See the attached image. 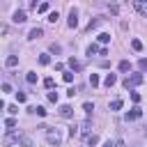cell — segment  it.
I'll return each mask as SVG.
<instances>
[{"mask_svg":"<svg viewBox=\"0 0 147 147\" xmlns=\"http://www.w3.org/2000/svg\"><path fill=\"white\" fill-rule=\"evenodd\" d=\"M80 131H83V133H85V136H87V133H90V119H85V122H83V124H80Z\"/></svg>","mask_w":147,"mask_h":147,"instance_id":"cell-26","label":"cell"},{"mask_svg":"<svg viewBox=\"0 0 147 147\" xmlns=\"http://www.w3.org/2000/svg\"><path fill=\"white\" fill-rule=\"evenodd\" d=\"M122 106H124V101H122V99H113V101H110V110H119Z\"/></svg>","mask_w":147,"mask_h":147,"instance_id":"cell-14","label":"cell"},{"mask_svg":"<svg viewBox=\"0 0 147 147\" xmlns=\"http://www.w3.org/2000/svg\"><path fill=\"white\" fill-rule=\"evenodd\" d=\"M115 83H117V76H115V74H108V76L103 78V85H106V87H113Z\"/></svg>","mask_w":147,"mask_h":147,"instance_id":"cell-11","label":"cell"},{"mask_svg":"<svg viewBox=\"0 0 147 147\" xmlns=\"http://www.w3.org/2000/svg\"><path fill=\"white\" fill-rule=\"evenodd\" d=\"M131 99H133V103H138V101H140V94H138V92H131Z\"/></svg>","mask_w":147,"mask_h":147,"instance_id":"cell-34","label":"cell"},{"mask_svg":"<svg viewBox=\"0 0 147 147\" xmlns=\"http://www.w3.org/2000/svg\"><path fill=\"white\" fill-rule=\"evenodd\" d=\"M103 23V16H96V18H92L90 23H87V30H94V28H99Z\"/></svg>","mask_w":147,"mask_h":147,"instance_id":"cell-10","label":"cell"},{"mask_svg":"<svg viewBox=\"0 0 147 147\" xmlns=\"http://www.w3.org/2000/svg\"><path fill=\"white\" fill-rule=\"evenodd\" d=\"M101 147H115V142H110V140H106V142H103Z\"/></svg>","mask_w":147,"mask_h":147,"instance_id":"cell-39","label":"cell"},{"mask_svg":"<svg viewBox=\"0 0 147 147\" xmlns=\"http://www.w3.org/2000/svg\"><path fill=\"white\" fill-rule=\"evenodd\" d=\"M28 2H30V5H32V7H34V5H37V0H28Z\"/></svg>","mask_w":147,"mask_h":147,"instance_id":"cell-41","label":"cell"},{"mask_svg":"<svg viewBox=\"0 0 147 147\" xmlns=\"http://www.w3.org/2000/svg\"><path fill=\"white\" fill-rule=\"evenodd\" d=\"M41 37H44V30L41 28H32L30 34H28V39H41Z\"/></svg>","mask_w":147,"mask_h":147,"instance_id":"cell-9","label":"cell"},{"mask_svg":"<svg viewBox=\"0 0 147 147\" xmlns=\"http://www.w3.org/2000/svg\"><path fill=\"white\" fill-rule=\"evenodd\" d=\"M69 67H71V71H80V69H83V62H78V60L71 57V60H69Z\"/></svg>","mask_w":147,"mask_h":147,"instance_id":"cell-12","label":"cell"},{"mask_svg":"<svg viewBox=\"0 0 147 147\" xmlns=\"http://www.w3.org/2000/svg\"><path fill=\"white\" fill-rule=\"evenodd\" d=\"M5 64H7V67H16V64H18V57H16V55H9V57L5 60Z\"/></svg>","mask_w":147,"mask_h":147,"instance_id":"cell-17","label":"cell"},{"mask_svg":"<svg viewBox=\"0 0 147 147\" xmlns=\"http://www.w3.org/2000/svg\"><path fill=\"white\" fill-rule=\"evenodd\" d=\"M64 80H67V83H71V80H74V71H69V74H64Z\"/></svg>","mask_w":147,"mask_h":147,"instance_id":"cell-33","label":"cell"},{"mask_svg":"<svg viewBox=\"0 0 147 147\" xmlns=\"http://www.w3.org/2000/svg\"><path fill=\"white\" fill-rule=\"evenodd\" d=\"M18 142H21L23 147H32V140H30L28 136H18Z\"/></svg>","mask_w":147,"mask_h":147,"instance_id":"cell-20","label":"cell"},{"mask_svg":"<svg viewBox=\"0 0 147 147\" xmlns=\"http://www.w3.org/2000/svg\"><path fill=\"white\" fill-rule=\"evenodd\" d=\"M25 99H28V96H25L23 92H16V101H18V103H25Z\"/></svg>","mask_w":147,"mask_h":147,"instance_id":"cell-28","label":"cell"},{"mask_svg":"<svg viewBox=\"0 0 147 147\" xmlns=\"http://www.w3.org/2000/svg\"><path fill=\"white\" fill-rule=\"evenodd\" d=\"M138 69H140V74H147V57L138 60Z\"/></svg>","mask_w":147,"mask_h":147,"instance_id":"cell-15","label":"cell"},{"mask_svg":"<svg viewBox=\"0 0 147 147\" xmlns=\"http://www.w3.org/2000/svg\"><path fill=\"white\" fill-rule=\"evenodd\" d=\"M39 64H41V67H46V64H51V55H48V53H44V55H39Z\"/></svg>","mask_w":147,"mask_h":147,"instance_id":"cell-16","label":"cell"},{"mask_svg":"<svg viewBox=\"0 0 147 147\" xmlns=\"http://www.w3.org/2000/svg\"><path fill=\"white\" fill-rule=\"evenodd\" d=\"M5 126H7V129H14V126H16V119H14V117H7V119H5Z\"/></svg>","mask_w":147,"mask_h":147,"instance_id":"cell-25","label":"cell"},{"mask_svg":"<svg viewBox=\"0 0 147 147\" xmlns=\"http://www.w3.org/2000/svg\"><path fill=\"white\" fill-rule=\"evenodd\" d=\"M83 110H85V113H92V110H94V106H92V103H90V101H87V103H85V106H83Z\"/></svg>","mask_w":147,"mask_h":147,"instance_id":"cell-32","label":"cell"},{"mask_svg":"<svg viewBox=\"0 0 147 147\" xmlns=\"http://www.w3.org/2000/svg\"><path fill=\"white\" fill-rule=\"evenodd\" d=\"M67 25H69V28H76V25H78V11H76V9H71V11H69Z\"/></svg>","mask_w":147,"mask_h":147,"instance_id":"cell-5","label":"cell"},{"mask_svg":"<svg viewBox=\"0 0 147 147\" xmlns=\"http://www.w3.org/2000/svg\"><path fill=\"white\" fill-rule=\"evenodd\" d=\"M46 138H48V142H53V145H60V142H62V136H60L57 129H55V131L48 129V131H46Z\"/></svg>","mask_w":147,"mask_h":147,"instance_id":"cell-2","label":"cell"},{"mask_svg":"<svg viewBox=\"0 0 147 147\" xmlns=\"http://www.w3.org/2000/svg\"><path fill=\"white\" fill-rule=\"evenodd\" d=\"M25 80H28L30 85H34V83H37V74H34V71H28V76H25Z\"/></svg>","mask_w":147,"mask_h":147,"instance_id":"cell-21","label":"cell"},{"mask_svg":"<svg viewBox=\"0 0 147 147\" xmlns=\"http://www.w3.org/2000/svg\"><path fill=\"white\" fill-rule=\"evenodd\" d=\"M48 101H53V103H57V92H53V90H51V92H48Z\"/></svg>","mask_w":147,"mask_h":147,"instance_id":"cell-29","label":"cell"},{"mask_svg":"<svg viewBox=\"0 0 147 147\" xmlns=\"http://www.w3.org/2000/svg\"><path fill=\"white\" fill-rule=\"evenodd\" d=\"M99 83H101V80H99V76H96V74H92V76H90V85H92V87H96Z\"/></svg>","mask_w":147,"mask_h":147,"instance_id":"cell-24","label":"cell"},{"mask_svg":"<svg viewBox=\"0 0 147 147\" xmlns=\"http://www.w3.org/2000/svg\"><path fill=\"white\" fill-rule=\"evenodd\" d=\"M44 85H46L48 90H53V85H55V80H53V78H46V80H44Z\"/></svg>","mask_w":147,"mask_h":147,"instance_id":"cell-31","label":"cell"},{"mask_svg":"<svg viewBox=\"0 0 147 147\" xmlns=\"http://www.w3.org/2000/svg\"><path fill=\"white\" fill-rule=\"evenodd\" d=\"M30 113H37L39 117H46V108H44V106H37V108H30Z\"/></svg>","mask_w":147,"mask_h":147,"instance_id":"cell-19","label":"cell"},{"mask_svg":"<svg viewBox=\"0 0 147 147\" xmlns=\"http://www.w3.org/2000/svg\"><path fill=\"white\" fill-rule=\"evenodd\" d=\"M37 11H41V14H44V11H48V2H41V5L37 7Z\"/></svg>","mask_w":147,"mask_h":147,"instance_id":"cell-30","label":"cell"},{"mask_svg":"<svg viewBox=\"0 0 147 147\" xmlns=\"http://www.w3.org/2000/svg\"><path fill=\"white\" fill-rule=\"evenodd\" d=\"M99 41H101V44H108V41H110V34H108V32H101V34H99Z\"/></svg>","mask_w":147,"mask_h":147,"instance_id":"cell-23","label":"cell"},{"mask_svg":"<svg viewBox=\"0 0 147 147\" xmlns=\"http://www.w3.org/2000/svg\"><path fill=\"white\" fill-rule=\"evenodd\" d=\"M69 136H71V138L78 136V126H71V129H69Z\"/></svg>","mask_w":147,"mask_h":147,"instance_id":"cell-36","label":"cell"},{"mask_svg":"<svg viewBox=\"0 0 147 147\" xmlns=\"http://www.w3.org/2000/svg\"><path fill=\"white\" fill-rule=\"evenodd\" d=\"M133 7L140 16H147V0H133Z\"/></svg>","mask_w":147,"mask_h":147,"instance_id":"cell-3","label":"cell"},{"mask_svg":"<svg viewBox=\"0 0 147 147\" xmlns=\"http://www.w3.org/2000/svg\"><path fill=\"white\" fill-rule=\"evenodd\" d=\"M57 18H60V14H57V11H51V14H48V21H51V23H55Z\"/></svg>","mask_w":147,"mask_h":147,"instance_id":"cell-27","label":"cell"},{"mask_svg":"<svg viewBox=\"0 0 147 147\" xmlns=\"http://www.w3.org/2000/svg\"><path fill=\"white\" fill-rule=\"evenodd\" d=\"M96 142H99V136H96V133H87V136H85V145H87V147H94Z\"/></svg>","mask_w":147,"mask_h":147,"instance_id":"cell-8","label":"cell"},{"mask_svg":"<svg viewBox=\"0 0 147 147\" xmlns=\"http://www.w3.org/2000/svg\"><path fill=\"white\" fill-rule=\"evenodd\" d=\"M7 113H9V115H16V113H18V108H16V106H9V108H7Z\"/></svg>","mask_w":147,"mask_h":147,"instance_id":"cell-35","label":"cell"},{"mask_svg":"<svg viewBox=\"0 0 147 147\" xmlns=\"http://www.w3.org/2000/svg\"><path fill=\"white\" fill-rule=\"evenodd\" d=\"M117 11H119V7H117V5L113 2V5H110V14H117Z\"/></svg>","mask_w":147,"mask_h":147,"instance_id":"cell-37","label":"cell"},{"mask_svg":"<svg viewBox=\"0 0 147 147\" xmlns=\"http://www.w3.org/2000/svg\"><path fill=\"white\" fill-rule=\"evenodd\" d=\"M115 147H124V142H122V140H117V142H115Z\"/></svg>","mask_w":147,"mask_h":147,"instance_id":"cell-40","label":"cell"},{"mask_svg":"<svg viewBox=\"0 0 147 147\" xmlns=\"http://www.w3.org/2000/svg\"><path fill=\"white\" fill-rule=\"evenodd\" d=\"M140 115H142V110L138 108V106H133L129 113H126V122H133V119H140Z\"/></svg>","mask_w":147,"mask_h":147,"instance_id":"cell-4","label":"cell"},{"mask_svg":"<svg viewBox=\"0 0 147 147\" xmlns=\"http://www.w3.org/2000/svg\"><path fill=\"white\" fill-rule=\"evenodd\" d=\"M131 48H133L136 53H140V51H142V41H140V39H131Z\"/></svg>","mask_w":147,"mask_h":147,"instance_id":"cell-13","label":"cell"},{"mask_svg":"<svg viewBox=\"0 0 147 147\" xmlns=\"http://www.w3.org/2000/svg\"><path fill=\"white\" fill-rule=\"evenodd\" d=\"M119 71H124V74L131 71V62H129V60H122V62H119Z\"/></svg>","mask_w":147,"mask_h":147,"instance_id":"cell-18","label":"cell"},{"mask_svg":"<svg viewBox=\"0 0 147 147\" xmlns=\"http://www.w3.org/2000/svg\"><path fill=\"white\" fill-rule=\"evenodd\" d=\"M60 115H62L64 119H69V117H74V108H71L69 103H64V106H60Z\"/></svg>","mask_w":147,"mask_h":147,"instance_id":"cell-6","label":"cell"},{"mask_svg":"<svg viewBox=\"0 0 147 147\" xmlns=\"http://www.w3.org/2000/svg\"><path fill=\"white\" fill-rule=\"evenodd\" d=\"M142 80H145V76H142V74H131V76H126V78L122 80V85H124L126 90H133V87H138Z\"/></svg>","mask_w":147,"mask_h":147,"instance_id":"cell-1","label":"cell"},{"mask_svg":"<svg viewBox=\"0 0 147 147\" xmlns=\"http://www.w3.org/2000/svg\"><path fill=\"white\" fill-rule=\"evenodd\" d=\"M11 21L21 25V23H25V21H28V16H25V11H23V9H18V11H14V18H11Z\"/></svg>","mask_w":147,"mask_h":147,"instance_id":"cell-7","label":"cell"},{"mask_svg":"<svg viewBox=\"0 0 147 147\" xmlns=\"http://www.w3.org/2000/svg\"><path fill=\"white\" fill-rule=\"evenodd\" d=\"M2 92H11V85L9 83H2Z\"/></svg>","mask_w":147,"mask_h":147,"instance_id":"cell-38","label":"cell"},{"mask_svg":"<svg viewBox=\"0 0 147 147\" xmlns=\"http://www.w3.org/2000/svg\"><path fill=\"white\" fill-rule=\"evenodd\" d=\"M99 51H101V48H99L96 44H92V46H87V55H90V57H92L94 53H99Z\"/></svg>","mask_w":147,"mask_h":147,"instance_id":"cell-22","label":"cell"}]
</instances>
